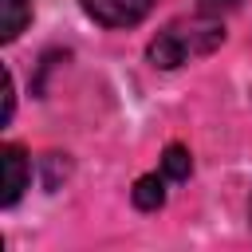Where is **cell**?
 Masks as SVG:
<instances>
[{
	"label": "cell",
	"mask_w": 252,
	"mask_h": 252,
	"mask_svg": "<svg viewBox=\"0 0 252 252\" xmlns=\"http://www.w3.org/2000/svg\"><path fill=\"white\" fill-rule=\"evenodd\" d=\"M224 43V28L213 12H197V16H181L173 24H165L154 39H150V63L161 71H173L189 59L213 55Z\"/></svg>",
	"instance_id": "obj_1"
},
{
	"label": "cell",
	"mask_w": 252,
	"mask_h": 252,
	"mask_svg": "<svg viewBox=\"0 0 252 252\" xmlns=\"http://www.w3.org/2000/svg\"><path fill=\"white\" fill-rule=\"evenodd\" d=\"M83 12L91 20H98L102 28H134L150 16L154 0H79Z\"/></svg>",
	"instance_id": "obj_2"
},
{
	"label": "cell",
	"mask_w": 252,
	"mask_h": 252,
	"mask_svg": "<svg viewBox=\"0 0 252 252\" xmlns=\"http://www.w3.org/2000/svg\"><path fill=\"white\" fill-rule=\"evenodd\" d=\"M0 165H4V193H0V201H4V205H16L20 193L28 189L32 165H28V158H24L20 146H4V150H0Z\"/></svg>",
	"instance_id": "obj_3"
},
{
	"label": "cell",
	"mask_w": 252,
	"mask_h": 252,
	"mask_svg": "<svg viewBox=\"0 0 252 252\" xmlns=\"http://www.w3.org/2000/svg\"><path fill=\"white\" fill-rule=\"evenodd\" d=\"M0 8H4V24H0V39L4 43H12L24 28H28V20H32V8H28V0H0Z\"/></svg>",
	"instance_id": "obj_4"
},
{
	"label": "cell",
	"mask_w": 252,
	"mask_h": 252,
	"mask_svg": "<svg viewBox=\"0 0 252 252\" xmlns=\"http://www.w3.org/2000/svg\"><path fill=\"white\" fill-rule=\"evenodd\" d=\"M161 201H165V181L158 177V173H146V177H138L134 181V205L138 209H161Z\"/></svg>",
	"instance_id": "obj_5"
},
{
	"label": "cell",
	"mask_w": 252,
	"mask_h": 252,
	"mask_svg": "<svg viewBox=\"0 0 252 252\" xmlns=\"http://www.w3.org/2000/svg\"><path fill=\"white\" fill-rule=\"evenodd\" d=\"M161 169H165V177L185 181V177H189V169H193V161H189V154H185L181 146H169V150H165V158H161Z\"/></svg>",
	"instance_id": "obj_6"
},
{
	"label": "cell",
	"mask_w": 252,
	"mask_h": 252,
	"mask_svg": "<svg viewBox=\"0 0 252 252\" xmlns=\"http://www.w3.org/2000/svg\"><path fill=\"white\" fill-rule=\"evenodd\" d=\"M232 4H240V0H201V12H224V8H232Z\"/></svg>",
	"instance_id": "obj_7"
}]
</instances>
